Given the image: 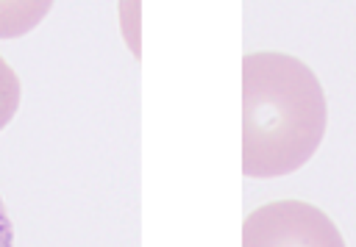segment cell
<instances>
[{"mask_svg": "<svg viewBox=\"0 0 356 247\" xmlns=\"http://www.w3.org/2000/svg\"><path fill=\"white\" fill-rule=\"evenodd\" d=\"M328 125L317 75L286 53L242 58V172L278 178L300 169L320 147Z\"/></svg>", "mask_w": 356, "mask_h": 247, "instance_id": "1", "label": "cell"}, {"mask_svg": "<svg viewBox=\"0 0 356 247\" xmlns=\"http://www.w3.org/2000/svg\"><path fill=\"white\" fill-rule=\"evenodd\" d=\"M242 247H345L342 233L312 203L275 200L245 216Z\"/></svg>", "mask_w": 356, "mask_h": 247, "instance_id": "2", "label": "cell"}, {"mask_svg": "<svg viewBox=\"0 0 356 247\" xmlns=\"http://www.w3.org/2000/svg\"><path fill=\"white\" fill-rule=\"evenodd\" d=\"M47 11L50 3H0V36L28 33Z\"/></svg>", "mask_w": 356, "mask_h": 247, "instance_id": "3", "label": "cell"}, {"mask_svg": "<svg viewBox=\"0 0 356 247\" xmlns=\"http://www.w3.org/2000/svg\"><path fill=\"white\" fill-rule=\"evenodd\" d=\"M19 78L17 72L8 67V61L0 56V130L14 119L17 108H19Z\"/></svg>", "mask_w": 356, "mask_h": 247, "instance_id": "4", "label": "cell"}, {"mask_svg": "<svg viewBox=\"0 0 356 247\" xmlns=\"http://www.w3.org/2000/svg\"><path fill=\"white\" fill-rule=\"evenodd\" d=\"M0 247H14V225L6 211V203L0 197Z\"/></svg>", "mask_w": 356, "mask_h": 247, "instance_id": "5", "label": "cell"}]
</instances>
